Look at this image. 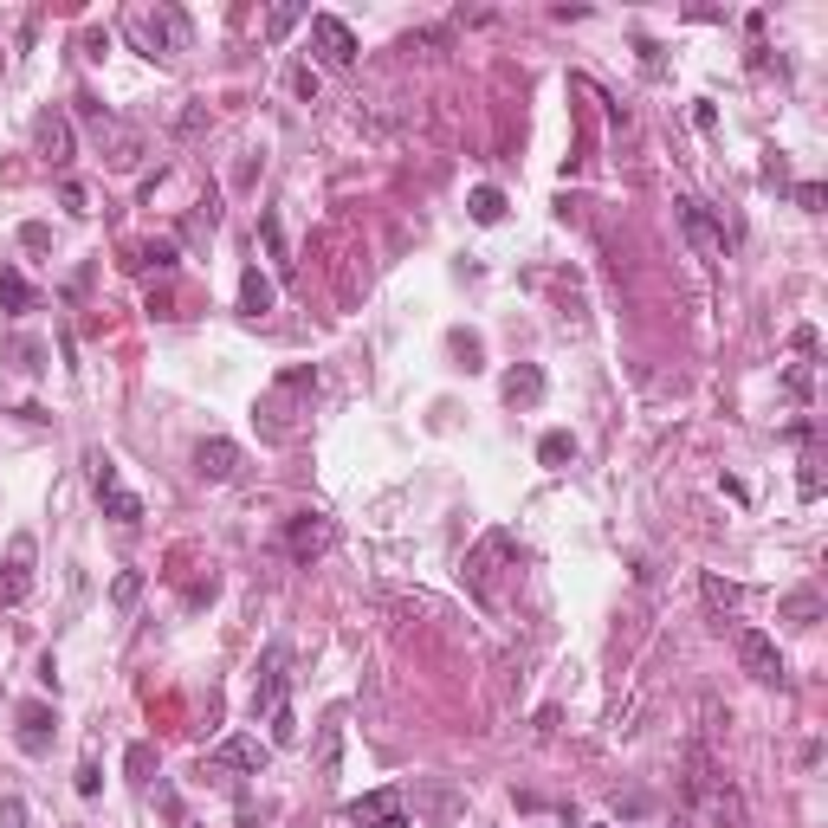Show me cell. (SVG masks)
<instances>
[{"instance_id":"12","label":"cell","mask_w":828,"mask_h":828,"mask_svg":"<svg viewBox=\"0 0 828 828\" xmlns=\"http://www.w3.org/2000/svg\"><path fill=\"white\" fill-rule=\"evenodd\" d=\"M266 758H272V744H259V738H227V744H214V764L220 770H266Z\"/></svg>"},{"instance_id":"24","label":"cell","mask_w":828,"mask_h":828,"mask_svg":"<svg viewBox=\"0 0 828 828\" xmlns=\"http://www.w3.org/2000/svg\"><path fill=\"white\" fill-rule=\"evenodd\" d=\"M136 595H142V576H136V570H117V582H110V602H117V609H136Z\"/></svg>"},{"instance_id":"10","label":"cell","mask_w":828,"mask_h":828,"mask_svg":"<svg viewBox=\"0 0 828 828\" xmlns=\"http://www.w3.org/2000/svg\"><path fill=\"white\" fill-rule=\"evenodd\" d=\"M33 595V538H14V550H7V576H0V602H26Z\"/></svg>"},{"instance_id":"21","label":"cell","mask_w":828,"mask_h":828,"mask_svg":"<svg viewBox=\"0 0 828 828\" xmlns=\"http://www.w3.org/2000/svg\"><path fill=\"white\" fill-rule=\"evenodd\" d=\"M130 266H136V272H149V266H156V272H175V240H149V246H136Z\"/></svg>"},{"instance_id":"16","label":"cell","mask_w":828,"mask_h":828,"mask_svg":"<svg viewBox=\"0 0 828 828\" xmlns=\"http://www.w3.org/2000/svg\"><path fill=\"white\" fill-rule=\"evenodd\" d=\"M272 298H278V291H272L266 272H246V278H240V311H246V318H266V311H272Z\"/></svg>"},{"instance_id":"28","label":"cell","mask_w":828,"mask_h":828,"mask_svg":"<svg viewBox=\"0 0 828 828\" xmlns=\"http://www.w3.org/2000/svg\"><path fill=\"white\" fill-rule=\"evenodd\" d=\"M123 764H130L136 783H149V770H156V750H149V744H130V758H123Z\"/></svg>"},{"instance_id":"17","label":"cell","mask_w":828,"mask_h":828,"mask_svg":"<svg viewBox=\"0 0 828 828\" xmlns=\"http://www.w3.org/2000/svg\"><path fill=\"white\" fill-rule=\"evenodd\" d=\"M337 758H343V712H330L324 731H318V770L337 777Z\"/></svg>"},{"instance_id":"36","label":"cell","mask_w":828,"mask_h":828,"mask_svg":"<svg viewBox=\"0 0 828 828\" xmlns=\"http://www.w3.org/2000/svg\"><path fill=\"white\" fill-rule=\"evenodd\" d=\"M58 201H65L71 214H85V188H79V182H65V188H58Z\"/></svg>"},{"instance_id":"29","label":"cell","mask_w":828,"mask_h":828,"mask_svg":"<svg viewBox=\"0 0 828 828\" xmlns=\"http://www.w3.org/2000/svg\"><path fill=\"white\" fill-rule=\"evenodd\" d=\"M207 130V104H188L182 117H175V136H201Z\"/></svg>"},{"instance_id":"20","label":"cell","mask_w":828,"mask_h":828,"mask_svg":"<svg viewBox=\"0 0 828 828\" xmlns=\"http://www.w3.org/2000/svg\"><path fill=\"white\" fill-rule=\"evenodd\" d=\"M783 622H796V628L822 622V595H815V589H796V595H783Z\"/></svg>"},{"instance_id":"1","label":"cell","mask_w":828,"mask_h":828,"mask_svg":"<svg viewBox=\"0 0 828 828\" xmlns=\"http://www.w3.org/2000/svg\"><path fill=\"white\" fill-rule=\"evenodd\" d=\"M123 33H130V46L149 52V58H182V52L194 46V26H188L182 7H130V14H123Z\"/></svg>"},{"instance_id":"31","label":"cell","mask_w":828,"mask_h":828,"mask_svg":"<svg viewBox=\"0 0 828 828\" xmlns=\"http://www.w3.org/2000/svg\"><path fill=\"white\" fill-rule=\"evenodd\" d=\"M0 828H26V802H20V796L0 802Z\"/></svg>"},{"instance_id":"26","label":"cell","mask_w":828,"mask_h":828,"mask_svg":"<svg viewBox=\"0 0 828 828\" xmlns=\"http://www.w3.org/2000/svg\"><path fill=\"white\" fill-rule=\"evenodd\" d=\"M266 725H272V744H291V738H298V718H291V706H285V699L266 712Z\"/></svg>"},{"instance_id":"7","label":"cell","mask_w":828,"mask_h":828,"mask_svg":"<svg viewBox=\"0 0 828 828\" xmlns=\"http://www.w3.org/2000/svg\"><path fill=\"white\" fill-rule=\"evenodd\" d=\"M498 557H518V531H505V524H498V531H486L479 550L466 557V576H473V589H479L486 602H492V563H498Z\"/></svg>"},{"instance_id":"8","label":"cell","mask_w":828,"mask_h":828,"mask_svg":"<svg viewBox=\"0 0 828 828\" xmlns=\"http://www.w3.org/2000/svg\"><path fill=\"white\" fill-rule=\"evenodd\" d=\"M350 815H356L362 828H408V802H402V790H369V796L350 802Z\"/></svg>"},{"instance_id":"11","label":"cell","mask_w":828,"mask_h":828,"mask_svg":"<svg viewBox=\"0 0 828 828\" xmlns=\"http://www.w3.org/2000/svg\"><path fill=\"white\" fill-rule=\"evenodd\" d=\"M194 473L214 479V486H220V479H234V473H240V446H234V440H220V434L201 440V446H194Z\"/></svg>"},{"instance_id":"4","label":"cell","mask_w":828,"mask_h":828,"mask_svg":"<svg viewBox=\"0 0 828 828\" xmlns=\"http://www.w3.org/2000/svg\"><path fill=\"white\" fill-rule=\"evenodd\" d=\"M311 52H318V65H330V71L356 65V33H350V20H337V14H311Z\"/></svg>"},{"instance_id":"23","label":"cell","mask_w":828,"mask_h":828,"mask_svg":"<svg viewBox=\"0 0 828 828\" xmlns=\"http://www.w3.org/2000/svg\"><path fill=\"white\" fill-rule=\"evenodd\" d=\"M46 356H52V350H46L39 337H14V362H20L26 375H39V369H46Z\"/></svg>"},{"instance_id":"6","label":"cell","mask_w":828,"mask_h":828,"mask_svg":"<svg viewBox=\"0 0 828 828\" xmlns=\"http://www.w3.org/2000/svg\"><path fill=\"white\" fill-rule=\"evenodd\" d=\"M285 666H291V647H285V641H272V647L259 654V680H253V718H259V712H272V706L285 699Z\"/></svg>"},{"instance_id":"25","label":"cell","mask_w":828,"mask_h":828,"mask_svg":"<svg viewBox=\"0 0 828 828\" xmlns=\"http://www.w3.org/2000/svg\"><path fill=\"white\" fill-rule=\"evenodd\" d=\"M298 20H311V14H305V7H272V14H266V39H285Z\"/></svg>"},{"instance_id":"15","label":"cell","mask_w":828,"mask_h":828,"mask_svg":"<svg viewBox=\"0 0 828 828\" xmlns=\"http://www.w3.org/2000/svg\"><path fill=\"white\" fill-rule=\"evenodd\" d=\"M46 744H52V712H46V706H26V712H20V750H26V758H39Z\"/></svg>"},{"instance_id":"27","label":"cell","mask_w":828,"mask_h":828,"mask_svg":"<svg viewBox=\"0 0 828 828\" xmlns=\"http://www.w3.org/2000/svg\"><path fill=\"white\" fill-rule=\"evenodd\" d=\"M706 602H712V609H738V582H725V576H706Z\"/></svg>"},{"instance_id":"22","label":"cell","mask_w":828,"mask_h":828,"mask_svg":"<svg viewBox=\"0 0 828 828\" xmlns=\"http://www.w3.org/2000/svg\"><path fill=\"white\" fill-rule=\"evenodd\" d=\"M466 207H473V220H479V227L505 220V194H498V188H473V201H466Z\"/></svg>"},{"instance_id":"3","label":"cell","mask_w":828,"mask_h":828,"mask_svg":"<svg viewBox=\"0 0 828 828\" xmlns=\"http://www.w3.org/2000/svg\"><path fill=\"white\" fill-rule=\"evenodd\" d=\"M330 544H337V524H330L324 511H298V518H285V557H291V563H318Z\"/></svg>"},{"instance_id":"2","label":"cell","mask_w":828,"mask_h":828,"mask_svg":"<svg viewBox=\"0 0 828 828\" xmlns=\"http://www.w3.org/2000/svg\"><path fill=\"white\" fill-rule=\"evenodd\" d=\"M85 466H91V492H98L104 518H117V524H136V518H142V498H136V492L117 479V460H110L104 446H98V454H91Z\"/></svg>"},{"instance_id":"18","label":"cell","mask_w":828,"mask_h":828,"mask_svg":"<svg viewBox=\"0 0 828 828\" xmlns=\"http://www.w3.org/2000/svg\"><path fill=\"white\" fill-rule=\"evenodd\" d=\"M570 460H576V440H570V434H563V427H557V434H544V440H538V466H550V473H563V466H570Z\"/></svg>"},{"instance_id":"14","label":"cell","mask_w":828,"mask_h":828,"mask_svg":"<svg viewBox=\"0 0 828 828\" xmlns=\"http://www.w3.org/2000/svg\"><path fill=\"white\" fill-rule=\"evenodd\" d=\"M39 156L52 169H71V123L65 117H39Z\"/></svg>"},{"instance_id":"37","label":"cell","mask_w":828,"mask_h":828,"mask_svg":"<svg viewBox=\"0 0 828 828\" xmlns=\"http://www.w3.org/2000/svg\"><path fill=\"white\" fill-rule=\"evenodd\" d=\"M589 828H609V822H589Z\"/></svg>"},{"instance_id":"13","label":"cell","mask_w":828,"mask_h":828,"mask_svg":"<svg viewBox=\"0 0 828 828\" xmlns=\"http://www.w3.org/2000/svg\"><path fill=\"white\" fill-rule=\"evenodd\" d=\"M498 395H505L511 408H531V402H544V369H538V362H518V369H505Z\"/></svg>"},{"instance_id":"5","label":"cell","mask_w":828,"mask_h":828,"mask_svg":"<svg viewBox=\"0 0 828 828\" xmlns=\"http://www.w3.org/2000/svg\"><path fill=\"white\" fill-rule=\"evenodd\" d=\"M731 647H738V666L750 673V680H783V654H777V641L770 634H758V628H738L731 634Z\"/></svg>"},{"instance_id":"19","label":"cell","mask_w":828,"mask_h":828,"mask_svg":"<svg viewBox=\"0 0 828 828\" xmlns=\"http://www.w3.org/2000/svg\"><path fill=\"white\" fill-rule=\"evenodd\" d=\"M0 298H7V311H33V305H39V291H33L14 266H0Z\"/></svg>"},{"instance_id":"30","label":"cell","mask_w":828,"mask_h":828,"mask_svg":"<svg viewBox=\"0 0 828 828\" xmlns=\"http://www.w3.org/2000/svg\"><path fill=\"white\" fill-rule=\"evenodd\" d=\"M20 246H26V253H46V246H52V234L39 227V220H26V227H20Z\"/></svg>"},{"instance_id":"35","label":"cell","mask_w":828,"mask_h":828,"mask_svg":"<svg viewBox=\"0 0 828 828\" xmlns=\"http://www.w3.org/2000/svg\"><path fill=\"white\" fill-rule=\"evenodd\" d=\"M79 796H98V758L79 764Z\"/></svg>"},{"instance_id":"9","label":"cell","mask_w":828,"mask_h":828,"mask_svg":"<svg viewBox=\"0 0 828 828\" xmlns=\"http://www.w3.org/2000/svg\"><path fill=\"white\" fill-rule=\"evenodd\" d=\"M680 227H687V240H693L706 259H725V227L706 214V201H693V194L680 201Z\"/></svg>"},{"instance_id":"32","label":"cell","mask_w":828,"mask_h":828,"mask_svg":"<svg viewBox=\"0 0 828 828\" xmlns=\"http://www.w3.org/2000/svg\"><path fill=\"white\" fill-rule=\"evenodd\" d=\"M291 91H298V98H318V71L298 65V71H291Z\"/></svg>"},{"instance_id":"34","label":"cell","mask_w":828,"mask_h":828,"mask_svg":"<svg viewBox=\"0 0 828 828\" xmlns=\"http://www.w3.org/2000/svg\"><path fill=\"white\" fill-rule=\"evenodd\" d=\"M802 498H822V473H815V460H802V486H796Z\"/></svg>"},{"instance_id":"33","label":"cell","mask_w":828,"mask_h":828,"mask_svg":"<svg viewBox=\"0 0 828 828\" xmlns=\"http://www.w3.org/2000/svg\"><path fill=\"white\" fill-rule=\"evenodd\" d=\"M796 207H809V214H822V182H796Z\"/></svg>"}]
</instances>
